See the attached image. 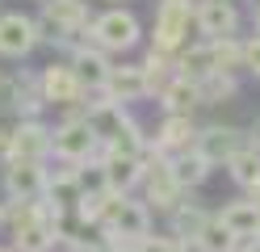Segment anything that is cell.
<instances>
[{
  "label": "cell",
  "instance_id": "cell-21",
  "mask_svg": "<svg viewBox=\"0 0 260 252\" xmlns=\"http://www.w3.org/2000/svg\"><path fill=\"white\" fill-rule=\"evenodd\" d=\"M210 223V214L202 210V206H189V202H181V206L172 210V227H176V235H181V244H189V240H198V231Z\"/></svg>",
  "mask_w": 260,
  "mask_h": 252
},
{
  "label": "cell",
  "instance_id": "cell-28",
  "mask_svg": "<svg viewBox=\"0 0 260 252\" xmlns=\"http://www.w3.org/2000/svg\"><path fill=\"white\" fill-rule=\"evenodd\" d=\"M243 67H248V72H256V76H260V38H252V42H243Z\"/></svg>",
  "mask_w": 260,
  "mask_h": 252
},
{
  "label": "cell",
  "instance_id": "cell-2",
  "mask_svg": "<svg viewBox=\"0 0 260 252\" xmlns=\"http://www.w3.org/2000/svg\"><path fill=\"white\" fill-rule=\"evenodd\" d=\"M92 42L101 50H130L139 42V17L126 9H109L92 21Z\"/></svg>",
  "mask_w": 260,
  "mask_h": 252
},
{
  "label": "cell",
  "instance_id": "cell-4",
  "mask_svg": "<svg viewBox=\"0 0 260 252\" xmlns=\"http://www.w3.org/2000/svg\"><path fill=\"white\" fill-rule=\"evenodd\" d=\"M189 34V0H164L155 13V50H176Z\"/></svg>",
  "mask_w": 260,
  "mask_h": 252
},
{
  "label": "cell",
  "instance_id": "cell-34",
  "mask_svg": "<svg viewBox=\"0 0 260 252\" xmlns=\"http://www.w3.org/2000/svg\"><path fill=\"white\" fill-rule=\"evenodd\" d=\"M105 252H113V248H105Z\"/></svg>",
  "mask_w": 260,
  "mask_h": 252
},
{
  "label": "cell",
  "instance_id": "cell-7",
  "mask_svg": "<svg viewBox=\"0 0 260 252\" xmlns=\"http://www.w3.org/2000/svg\"><path fill=\"white\" fill-rule=\"evenodd\" d=\"M46 181L51 177L42 173L38 160H17V164H9V173H5V185H9V193L17 202H38L46 193Z\"/></svg>",
  "mask_w": 260,
  "mask_h": 252
},
{
  "label": "cell",
  "instance_id": "cell-29",
  "mask_svg": "<svg viewBox=\"0 0 260 252\" xmlns=\"http://www.w3.org/2000/svg\"><path fill=\"white\" fill-rule=\"evenodd\" d=\"M235 252H260V235H256V240H248L243 248H235Z\"/></svg>",
  "mask_w": 260,
  "mask_h": 252
},
{
  "label": "cell",
  "instance_id": "cell-25",
  "mask_svg": "<svg viewBox=\"0 0 260 252\" xmlns=\"http://www.w3.org/2000/svg\"><path fill=\"white\" fill-rule=\"evenodd\" d=\"M222 97H235V80L226 72H214L210 80H202V101H222Z\"/></svg>",
  "mask_w": 260,
  "mask_h": 252
},
{
  "label": "cell",
  "instance_id": "cell-1",
  "mask_svg": "<svg viewBox=\"0 0 260 252\" xmlns=\"http://www.w3.org/2000/svg\"><path fill=\"white\" fill-rule=\"evenodd\" d=\"M101 227L109 235V248L113 252H122V248L130 252L139 240H147V235H151V214H147L143 202H130L122 193H113L109 206H105V214H101Z\"/></svg>",
  "mask_w": 260,
  "mask_h": 252
},
{
  "label": "cell",
  "instance_id": "cell-8",
  "mask_svg": "<svg viewBox=\"0 0 260 252\" xmlns=\"http://www.w3.org/2000/svg\"><path fill=\"white\" fill-rule=\"evenodd\" d=\"M5 151L13 156V164H17V160H38V164H42V156L51 151V130L29 118V122H21L17 130L9 134V147H5Z\"/></svg>",
  "mask_w": 260,
  "mask_h": 252
},
{
  "label": "cell",
  "instance_id": "cell-23",
  "mask_svg": "<svg viewBox=\"0 0 260 252\" xmlns=\"http://www.w3.org/2000/svg\"><path fill=\"white\" fill-rule=\"evenodd\" d=\"M231 177L243 185V189L260 185V147H243L239 151V156L231 160Z\"/></svg>",
  "mask_w": 260,
  "mask_h": 252
},
{
  "label": "cell",
  "instance_id": "cell-11",
  "mask_svg": "<svg viewBox=\"0 0 260 252\" xmlns=\"http://www.w3.org/2000/svg\"><path fill=\"white\" fill-rule=\"evenodd\" d=\"M143 181H147V202H151V206H159V210H176V206H181V185H176L168 164L147 168Z\"/></svg>",
  "mask_w": 260,
  "mask_h": 252
},
{
  "label": "cell",
  "instance_id": "cell-24",
  "mask_svg": "<svg viewBox=\"0 0 260 252\" xmlns=\"http://www.w3.org/2000/svg\"><path fill=\"white\" fill-rule=\"evenodd\" d=\"M210 46H214V63H218V72L231 76L235 67H243V46L235 38H210Z\"/></svg>",
  "mask_w": 260,
  "mask_h": 252
},
{
  "label": "cell",
  "instance_id": "cell-3",
  "mask_svg": "<svg viewBox=\"0 0 260 252\" xmlns=\"http://www.w3.org/2000/svg\"><path fill=\"white\" fill-rule=\"evenodd\" d=\"M96 143H101V134L92 130V122H88V118H76V122H63V126H59V130L51 134V147H55V156L72 160V164L88 160L92 151H96Z\"/></svg>",
  "mask_w": 260,
  "mask_h": 252
},
{
  "label": "cell",
  "instance_id": "cell-20",
  "mask_svg": "<svg viewBox=\"0 0 260 252\" xmlns=\"http://www.w3.org/2000/svg\"><path fill=\"white\" fill-rule=\"evenodd\" d=\"M193 244H198V252H235L239 248V235H231L218 218H210V223L198 231V240H193Z\"/></svg>",
  "mask_w": 260,
  "mask_h": 252
},
{
  "label": "cell",
  "instance_id": "cell-27",
  "mask_svg": "<svg viewBox=\"0 0 260 252\" xmlns=\"http://www.w3.org/2000/svg\"><path fill=\"white\" fill-rule=\"evenodd\" d=\"M17 105H21L17 80H5V76H0V114H5V109H17Z\"/></svg>",
  "mask_w": 260,
  "mask_h": 252
},
{
  "label": "cell",
  "instance_id": "cell-16",
  "mask_svg": "<svg viewBox=\"0 0 260 252\" xmlns=\"http://www.w3.org/2000/svg\"><path fill=\"white\" fill-rule=\"evenodd\" d=\"M168 168H172L176 185H181V189H185V185H202V181H206V173H210V168H214V164H210V160L202 156L198 147H189V151H181V156H176V160H172Z\"/></svg>",
  "mask_w": 260,
  "mask_h": 252
},
{
  "label": "cell",
  "instance_id": "cell-32",
  "mask_svg": "<svg viewBox=\"0 0 260 252\" xmlns=\"http://www.w3.org/2000/svg\"><path fill=\"white\" fill-rule=\"evenodd\" d=\"M256 30H260V13H256Z\"/></svg>",
  "mask_w": 260,
  "mask_h": 252
},
{
  "label": "cell",
  "instance_id": "cell-15",
  "mask_svg": "<svg viewBox=\"0 0 260 252\" xmlns=\"http://www.w3.org/2000/svg\"><path fill=\"white\" fill-rule=\"evenodd\" d=\"M72 67H76V76H80V84H84V89H105V80H109V63H105L101 50L80 46Z\"/></svg>",
  "mask_w": 260,
  "mask_h": 252
},
{
  "label": "cell",
  "instance_id": "cell-6",
  "mask_svg": "<svg viewBox=\"0 0 260 252\" xmlns=\"http://www.w3.org/2000/svg\"><path fill=\"white\" fill-rule=\"evenodd\" d=\"M193 147H198L210 164H231L239 151H243V134L235 126H206Z\"/></svg>",
  "mask_w": 260,
  "mask_h": 252
},
{
  "label": "cell",
  "instance_id": "cell-30",
  "mask_svg": "<svg viewBox=\"0 0 260 252\" xmlns=\"http://www.w3.org/2000/svg\"><path fill=\"white\" fill-rule=\"evenodd\" d=\"M5 147H9V130L0 126V151H5Z\"/></svg>",
  "mask_w": 260,
  "mask_h": 252
},
{
  "label": "cell",
  "instance_id": "cell-22",
  "mask_svg": "<svg viewBox=\"0 0 260 252\" xmlns=\"http://www.w3.org/2000/svg\"><path fill=\"white\" fill-rule=\"evenodd\" d=\"M46 202H55V206H80V198H84V189H80V181L76 173L68 177H55V181H46Z\"/></svg>",
  "mask_w": 260,
  "mask_h": 252
},
{
  "label": "cell",
  "instance_id": "cell-19",
  "mask_svg": "<svg viewBox=\"0 0 260 252\" xmlns=\"http://www.w3.org/2000/svg\"><path fill=\"white\" fill-rule=\"evenodd\" d=\"M193 143V122H189V114H168V122L159 126V151H189Z\"/></svg>",
  "mask_w": 260,
  "mask_h": 252
},
{
  "label": "cell",
  "instance_id": "cell-26",
  "mask_svg": "<svg viewBox=\"0 0 260 252\" xmlns=\"http://www.w3.org/2000/svg\"><path fill=\"white\" fill-rule=\"evenodd\" d=\"M130 252H185L181 240H164V235H147V240H139Z\"/></svg>",
  "mask_w": 260,
  "mask_h": 252
},
{
  "label": "cell",
  "instance_id": "cell-10",
  "mask_svg": "<svg viewBox=\"0 0 260 252\" xmlns=\"http://www.w3.org/2000/svg\"><path fill=\"white\" fill-rule=\"evenodd\" d=\"M105 93H109L113 105H122V101H139L143 93H151V80H147L143 67H109Z\"/></svg>",
  "mask_w": 260,
  "mask_h": 252
},
{
  "label": "cell",
  "instance_id": "cell-17",
  "mask_svg": "<svg viewBox=\"0 0 260 252\" xmlns=\"http://www.w3.org/2000/svg\"><path fill=\"white\" fill-rule=\"evenodd\" d=\"M176 67H181V72H176V76H185V80H210V76H214L218 72V63H214V46H189L185 50V59L181 63H176Z\"/></svg>",
  "mask_w": 260,
  "mask_h": 252
},
{
  "label": "cell",
  "instance_id": "cell-31",
  "mask_svg": "<svg viewBox=\"0 0 260 252\" xmlns=\"http://www.w3.org/2000/svg\"><path fill=\"white\" fill-rule=\"evenodd\" d=\"M0 223H5V202H0Z\"/></svg>",
  "mask_w": 260,
  "mask_h": 252
},
{
  "label": "cell",
  "instance_id": "cell-13",
  "mask_svg": "<svg viewBox=\"0 0 260 252\" xmlns=\"http://www.w3.org/2000/svg\"><path fill=\"white\" fill-rule=\"evenodd\" d=\"M105 185L113 193H126L135 181H143V164L139 156H122V151H105Z\"/></svg>",
  "mask_w": 260,
  "mask_h": 252
},
{
  "label": "cell",
  "instance_id": "cell-9",
  "mask_svg": "<svg viewBox=\"0 0 260 252\" xmlns=\"http://www.w3.org/2000/svg\"><path fill=\"white\" fill-rule=\"evenodd\" d=\"M80 93H84V84H80L76 67L51 63V67L42 72V97H46V101H55V105H76Z\"/></svg>",
  "mask_w": 260,
  "mask_h": 252
},
{
  "label": "cell",
  "instance_id": "cell-5",
  "mask_svg": "<svg viewBox=\"0 0 260 252\" xmlns=\"http://www.w3.org/2000/svg\"><path fill=\"white\" fill-rule=\"evenodd\" d=\"M38 42V21H29V17L21 13H5L0 17V55H13V59H21L29 55Z\"/></svg>",
  "mask_w": 260,
  "mask_h": 252
},
{
  "label": "cell",
  "instance_id": "cell-18",
  "mask_svg": "<svg viewBox=\"0 0 260 252\" xmlns=\"http://www.w3.org/2000/svg\"><path fill=\"white\" fill-rule=\"evenodd\" d=\"M164 105H168V114H189L193 105H202V84L176 76L172 84H164Z\"/></svg>",
  "mask_w": 260,
  "mask_h": 252
},
{
  "label": "cell",
  "instance_id": "cell-12",
  "mask_svg": "<svg viewBox=\"0 0 260 252\" xmlns=\"http://www.w3.org/2000/svg\"><path fill=\"white\" fill-rule=\"evenodd\" d=\"M218 223L231 235H239V240H256V235H260V206L252 198L248 202H231V206H222Z\"/></svg>",
  "mask_w": 260,
  "mask_h": 252
},
{
  "label": "cell",
  "instance_id": "cell-14",
  "mask_svg": "<svg viewBox=\"0 0 260 252\" xmlns=\"http://www.w3.org/2000/svg\"><path fill=\"white\" fill-rule=\"evenodd\" d=\"M198 25H202V34H210V38H231V30H235V9H231V0H202Z\"/></svg>",
  "mask_w": 260,
  "mask_h": 252
},
{
  "label": "cell",
  "instance_id": "cell-33",
  "mask_svg": "<svg viewBox=\"0 0 260 252\" xmlns=\"http://www.w3.org/2000/svg\"><path fill=\"white\" fill-rule=\"evenodd\" d=\"M0 252H9V248H0Z\"/></svg>",
  "mask_w": 260,
  "mask_h": 252
}]
</instances>
